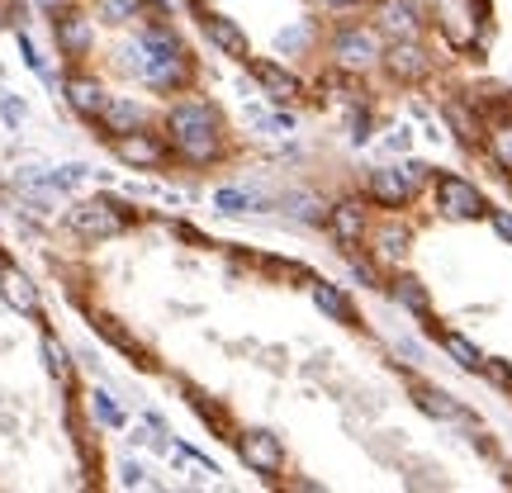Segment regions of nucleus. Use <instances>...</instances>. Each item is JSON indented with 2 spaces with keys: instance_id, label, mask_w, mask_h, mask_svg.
Masks as SVG:
<instances>
[{
  "instance_id": "nucleus-18",
  "label": "nucleus",
  "mask_w": 512,
  "mask_h": 493,
  "mask_svg": "<svg viewBox=\"0 0 512 493\" xmlns=\"http://www.w3.org/2000/svg\"><path fill=\"white\" fill-rule=\"evenodd\" d=\"M100 128L114 133V138H119V133H133V128H143V110H138L133 100H110V105L100 110Z\"/></svg>"
},
{
  "instance_id": "nucleus-25",
  "label": "nucleus",
  "mask_w": 512,
  "mask_h": 493,
  "mask_svg": "<svg viewBox=\"0 0 512 493\" xmlns=\"http://www.w3.org/2000/svg\"><path fill=\"white\" fill-rule=\"evenodd\" d=\"M91 413H95V422H100V427H124V408H119L105 389H95V394H91Z\"/></svg>"
},
{
  "instance_id": "nucleus-32",
  "label": "nucleus",
  "mask_w": 512,
  "mask_h": 493,
  "mask_svg": "<svg viewBox=\"0 0 512 493\" xmlns=\"http://www.w3.org/2000/svg\"><path fill=\"white\" fill-rule=\"evenodd\" d=\"M484 375H489L498 389H508V394H512V366H508V361H484Z\"/></svg>"
},
{
  "instance_id": "nucleus-9",
  "label": "nucleus",
  "mask_w": 512,
  "mask_h": 493,
  "mask_svg": "<svg viewBox=\"0 0 512 493\" xmlns=\"http://www.w3.org/2000/svg\"><path fill=\"white\" fill-rule=\"evenodd\" d=\"M114 152H119V162H128V166H162V157H166V147L152 138V133H143V128H133V133H119L114 138Z\"/></svg>"
},
{
  "instance_id": "nucleus-30",
  "label": "nucleus",
  "mask_w": 512,
  "mask_h": 493,
  "mask_svg": "<svg viewBox=\"0 0 512 493\" xmlns=\"http://www.w3.org/2000/svg\"><path fill=\"white\" fill-rule=\"evenodd\" d=\"M124 484L128 489H152V470L138 460H124Z\"/></svg>"
},
{
  "instance_id": "nucleus-12",
  "label": "nucleus",
  "mask_w": 512,
  "mask_h": 493,
  "mask_svg": "<svg viewBox=\"0 0 512 493\" xmlns=\"http://www.w3.org/2000/svg\"><path fill=\"white\" fill-rule=\"evenodd\" d=\"M0 299H5L10 309L38 318V290H34V280L19 271V266H0Z\"/></svg>"
},
{
  "instance_id": "nucleus-17",
  "label": "nucleus",
  "mask_w": 512,
  "mask_h": 493,
  "mask_svg": "<svg viewBox=\"0 0 512 493\" xmlns=\"http://www.w3.org/2000/svg\"><path fill=\"white\" fill-rule=\"evenodd\" d=\"M313 304L328 313V318H337V323H356V309H351V299L337 285H328V280H313Z\"/></svg>"
},
{
  "instance_id": "nucleus-3",
  "label": "nucleus",
  "mask_w": 512,
  "mask_h": 493,
  "mask_svg": "<svg viewBox=\"0 0 512 493\" xmlns=\"http://www.w3.org/2000/svg\"><path fill=\"white\" fill-rule=\"evenodd\" d=\"M128 223H133V219L124 214V204H114V200H91V204H81V209H72V228L86 242L119 238Z\"/></svg>"
},
{
  "instance_id": "nucleus-8",
  "label": "nucleus",
  "mask_w": 512,
  "mask_h": 493,
  "mask_svg": "<svg viewBox=\"0 0 512 493\" xmlns=\"http://www.w3.org/2000/svg\"><path fill=\"white\" fill-rule=\"evenodd\" d=\"M375 19H380V29L389 38H418V29H422V10L413 0H380Z\"/></svg>"
},
{
  "instance_id": "nucleus-27",
  "label": "nucleus",
  "mask_w": 512,
  "mask_h": 493,
  "mask_svg": "<svg viewBox=\"0 0 512 493\" xmlns=\"http://www.w3.org/2000/svg\"><path fill=\"white\" fill-rule=\"evenodd\" d=\"M43 356H48V370L57 380H72V356H67V347L57 337H43Z\"/></svg>"
},
{
  "instance_id": "nucleus-19",
  "label": "nucleus",
  "mask_w": 512,
  "mask_h": 493,
  "mask_svg": "<svg viewBox=\"0 0 512 493\" xmlns=\"http://www.w3.org/2000/svg\"><path fill=\"white\" fill-rule=\"evenodd\" d=\"M418 408H422V413H432V418H441V422H460V418H465V408H460L451 394L432 389V384H422V389H418Z\"/></svg>"
},
{
  "instance_id": "nucleus-5",
  "label": "nucleus",
  "mask_w": 512,
  "mask_h": 493,
  "mask_svg": "<svg viewBox=\"0 0 512 493\" xmlns=\"http://www.w3.org/2000/svg\"><path fill=\"white\" fill-rule=\"evenodd\" d=\"M238 451L256 475H280V470H285V446H280L275 432H242Z\"/></svg>"
},
{
  "instance_id": "nucleus-34",
  "label": "nucleus",
  "mask_w": 512,
  "mask_h": 493,
  "mask_svg": "<svg viewBox=\"0 0 512 493\" xmlns=\"http://www.w3.org/2000/svg\"><path fill=\"white\" fill-rule=\"evenodd\" d=\"M494 233L512 242V214H494Z\"/></svg>"
},
{
  "instance_id": "nucleus-28",
  "label": "nucleus",
  "mask_w": 512,
  "mask_h": 493,
  "mask_svg": "<svg viewBox=\"0 0 512 493\" xmlns=\"http://www.w3.org/2000/svg\"><path fill=\"white\" fill-rule=\"evenodd\" d=\"M138 10H143V0H100V15L110 19V24H128Z\"/></svg>"
},
{
  "instance_id": "nucleus-14",
  "label": "nucleus",
  "mask_w": 512,
  "mask_h": 493,
  "mask_svg": "<svg viewBox=\"0 0 512 493\" xmlns=\"http://www.w3.org/2000/svg\"><path fill=\"white\" fill-rule=\"evenodd\" d=\"M67 100H72V110L86 114V119H100V110L110 105L105 91H100V81H91V76H67Z\"/></svg>"
},
{
  "instance_id": "nucleus-24",
  "label": "nucleus",
  "mask_w": 512,
  "mask_h": 493,
  "mask_svg": "<svg viewBox=\"0 0 512 493\" xmlns=\"http://www.w3.org/2000/svg\"><path fill=\"white\" fill-rule=\"evenodd\" d=\"M214 209H219V214H228V219H238V214H252L256 200L247 195V190H233V185H223L219 195H214Z\"/></svg>"
},
{
  "instance_id": "nucleus-23",
  "label": "nucleus",
  "mask_w": 512,
  "mask_h": 493,
  "mask_svg": "<svg viewBox=\"0 0 512 493\" xmlns=\"http://www.w3.org/2000/svg\"><path fill=\"white\" fill-rule=\"evenodd\" d=\"M95 328H100V337H110V342H114L119 351H128V356H138V366H143V347H138V342L128 337L119 318H105V313H100V318H95Z\"/></svg>"
},
{
  "instance_id": "nucleus-4",
  "label": "nucleus",
  "mask_w": 512,
  "mask_h": 493,
  "mask_svg": "<svg viewBox=\"0 0 512 493\" xmlns=\"http://www.w3.org/2000/svg\"><path fill=\"white\" fill-rule=\"evenodd\" d=\"M437 204L446 219H484L489 214V204H484V195H479L470 181H460V176H441L437 181Z\"/></svg>"
},
{
  "instance_id": "nucleus-31",
  "label": "nucleus",
  "mask_w": 512,
  "mask_h": 493,
  "mask_svg": "<svg viewBox=\"0 0 512 493\" xmlns=\"http://www.w3.org/2000/svg\"><path fill=\"white\" fill-rule=\"evenodd\" d=\"M399 171H403V181L413 185V195H418L422 185L432 181V166H422V162H403V166H399Z\"/></svg>"
},
{
  "instance_id": "nucleus-29",
  "label": "nucleus",
  "mask_w": 512,
  "mask_h": 493,
  "mask_svg": "<svg viewBox=\"0 0 512 493\" xmlns=\"http://www.w3.org/2000/svg\"><path fill=\"white\" fill-rule=\"evenodd\" d=\"M489 152L498 157V166L512 171V124H498L494 133H489Z\"/></svg>"
},
{
  "instance_id": "nucleus-10",
  "label": "nucleus",
  "mask_w": 512,
  "mask_h": 493,
  "mask_svg": "<svg viewBox=\"0 0 512 493\" xmlns=\"http://www.w3.org/2000/svg\"><path fill=\"white\" fill-rule=\"evenodd\" d=\"M138 72H143L152 91H181V81L190 76V62H185V53H166V57H147Z\"/></svg>"
},
{
  "instance_id": "nucleus-20",
  "label": "nucleus",
  "mask_w": 512,
  "mask_h": 493,
  "mask_svg": "<svg viewBox=\"0 0 512 493\" xmlns=\"http://www.w3.org/2000/svg\"><path fill=\"white\" fill-rule=\"evenodd\" d=\"M437 337H441V347H446V356H451L460 370H484V356L475 351V342H465L460 332H437Z\"/></svg>"
},
{
  "instance_id": "nucleus-15",
  "label": "nucleus",
  "mask_w": 512,
  "mask_h": 493,
  "mask_svg": "<svg viewBox=\"0 0 512 493\" xmlns=\"http://www.w3.org/2000/svg\"><path fill=\"white\" fill-rule=\"evenodd\" d=\"M204 38H209L219 53H228V57H247V34H242L233 19L209 15V19H204Z\"/></svg>"
},
{
  "instance_id": "nucleus-22",
  "label": "nucleus",
  "mask_w": 512,
  "mask_h": 493,
  "mask_svg": "<svg viewBox=\"0 0 512 493\" xmlns=\"http://www.w3.org/2000/svg\"><path fill=\"white\" fill-rule=\"evenodd\" d=\"M403 252H408V233H403V228L389 223V228L375 233V256H380V261H403Z\"/></svg>"
},
{
  "instance_id": "nucleus-36",
  "label": "nucleus",
  "mask_w": 512,
  "mask_h": 493,
  "mask_svg": "<svg viewBox=\"0 0 512 493\" xmlns=\"http://www.w3.org/2000/svg\"><path fill=\"white\" fill-rule=\"evenodd\" d=\"M43 5H53V10H57V5H62V0H43Z\"/></svg>"
},
{
  "instance_id": "nucleus-13",
  "label": "nucleus",
  "mask_w": 512,
  "mask_h": 493,
  "mask_svg": "<svg viewBox=\"0 0 512 493\" xmlns=\"http://www.w3.org/2000/svg\"><path fill=\"white\" fill-rule=\"evenodd\" d=\"M328 223H332V238L342 242V247H356L361 238H370V223H366V209L361 204H337L328 214Z\"/></svg>"
},
{
  "instance_id": "nucleus-16",
  "label": "nucleus",
  "mask_w": 512,
  "mask_h": 493,
  "mask_svg": "<svg viewBox=\"0 0 512 493\" xmlns=\"http://www.w3.org/2000/svg\"><path fill=\"white\" fill-rule=\"evenodd\" d=\"M252 72H256V81H261V91L271 95V100H280V105L299 95V81H294L285 67H275V62H256Z\"/></svg>"
},
{
  "instance_id": "nucleus-6",
  "label": "nucleus",
  "mask_w": 512,
  "mask_h": 493,
  "mask_svg": "<svg viewBox=\"0 0 512 493\" xmlns=\"http://www.w3.org/2000/svg\"><path fill=\"white\" fill-rule=\"evenodd\" d=\"M366 190H370V200L384 204V209H403V204L413 200V185L403 181L399 166H375L366 176Z\"/></svg>"
},
{
  "instance_id": "nucleus-21",
  "label": "nucleus",
  "mask_w": 512,
  "mask_h": 493,
  "mask_svg": "<svg viewBox=\"0 0 512 493\" xmlns=\"http://www.w3.org/2000/svg\"><path fill=\"white\" fill-rule=\"evenodd\" d=\"M446 124L456 128V138H460V143H479V133H484V124H479V114L470 110V105H456V100L446 105Z\"/></svg>"
},
{
  "instance_id": "nucleus-2",
  "label": "nucleus",
  "mask_w": 512,
  "mask_h": 493,
  "mask_svg": "<svg viewBox=\"0 0 512 493\" xmlns=\"http://www.w3.org/2000/svg\"><path fill=\"white\" fill-rule=\"evenodd\" d=\"M332 62L347 67V72H366L375 62H384V43L375 29H361V24H347L332 34Z\"/></svg>"
},
{
  "instance_id": "nucleus-11",
  "label": "nucleus",
  "mask_w": 512,
  "mask_h": 493,
  "mask_svg": "<svg viewBox=\"0 0 512 493\" xmlns=\"http://www.w3.org/2000/svg\"><path fill=\"white\" fill-rule=\"evenodd\" d=\"M384 67H389V76H399V81H422L427 76V53H422L413 38H394V48H384Z\"/></svg>"
},
{
  "instance_id": "nucleus-33",
  "label": "nucleus",
  "mask_w": 512,
  "mask_h": 493,
  "mask_svg": "<svg viewBox=\"0 0 512 493\" xmlns=\"http://www.w3.org/2000/svg\"><path fill=\"white\" fill-rule=\"evenodd\" d=\"M0 114H5V124L15 128V124H19V119H24V105H19L15 95H0Z\"/></svg>"
},
{
  "instance_id": "nucleus-35",
  "label": "nucleus",
  "mask_w": 512,
  "mask_h": 493,
  "mask_svg": "<svg viewBox=\"0 0 512 493\" xmlns=\"http://www.w3.org/2000/svg\"><path fill=\"white\" fill-rule=\"evenodd\" d=\"M318 5H323V10H337V15H342V10H356L361 0H318Z\"/></svg>"
},
{
  "instance_id": "nucleus-7",
  "label": "nucleus",
  "mask_w": 512,
  "mask_h": 493,
  "mask_svg": "<svg viewBox=\"0 0 512 493\" xmlns=\"http://www.w3.org/2000/svg\"><path fill=\"white\" fill-rule=\"evenodd\" d=\"M53 34H57V48L67 57H86L95 48V29H91V19L86 15H76V10H62L53 24Z\"/></svg>"
},
{
  "instance_id": "nucleus-26",
  "label": "nucleus",
  "mask_w": 512,
  "mask_h": 493,
  "mask_svg": "<svg viewBox=\"0 0 512 493\" xmlns=\"http://www.w3.org/2000/svg\"><path fill=\"white\" fill-rule=\"evenodd\" d=\"M394 299H399L403 309H413L422 318V313L432 309V299H427V290H422L418 280H399V285H394Z\"/></svg>"
},
{
  "instance_id": "nucleus-1",
  "label": "nucleus",
  "mask_w": 512,
  "mask_h": 493,
  "mask_svg": "<svg viewBox=\"0 0 512 493\" xmlns=\"http://www.w3.org/2000/svg\"><path fill=\"white\" fill-rule=\"evenodd\" d=\"M166 128H171V143H176V152H181L185 162H195V166L219 162L223 133H219V114H214V105H204V100H185V105L171 110Z\"/></svg>"
}]
</instances>
